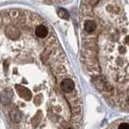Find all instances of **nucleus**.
<instances>
[{"mask_svg": "<svg viewBox=\"0 0 129 129\" xmlns=\"http://www.w3.org/2000/svg\"><path fill=\"white\" fill-rule=\"evenodd\" d=\"M84 29L88 33H92L96 29V23L92 20H87L84 24Z\"/></svg>", "mask_w": 129, "mask_h": 129, "instance_id": "7ed1b4c3", "label": "nucleus"}, {"mask_svg": "<svg viewBox=\"0 0 129 129\" xmlns=\"http://www.w3.org/2000/svg\"><path fill=\"white\" fill-rule=\"evenodd\" d=\"M39 40L14 30L0 38V106L8 128L79 129L75 82L57 47Z\"/></svg>", "mask_w": 129, "mask_h": 129, "instance_id": "f257e3e1", "label": "nucleus"}, {"mask_svg": "<svg viewBox=\"0 0 129 129\" xmlns=\"http://www.w3.org/2000/svg\"><path fill=\"white\" fill-rule=\"evenodd\" d=\"M34 32L36 34V36L39 37V38H45L48 36V29L47 27L43 24H39L36 26Z\"/></svg>", "mask_w": 129, "mask_h": 129, "instance_id": "f03ea898", "label": "nucleus"}, {"mask_svg": "<svg viewBox=\"0 0 129 129\" xmlns=\"http://www.w3.org/2000/svg\"><path fill=\"white\" fill-rule=\"evenodd\" d=\"M57 13H58V16H60V17H62V18H64V19H68L69 18V16H70V14H69V12L67 11V10H64V9H59L58 11H57Z\"/></svg>", "mask_w": 129, "mask_h": 129, "instance_id": "20e7f679", "label": "nucleus"}, {"mask_svg": "<svg viewBox=\"0 0 129 129\" xmlns=\"http://www.w3.org/2000/svg\"><path fill=\"white\" fill-rule=\"evenodd\" d=\"M0 129H4V126H3V123H2L1 119H0Z\"/></svg>", "mask_w": 129, "mask_h": 129, "instance_id": "39448f33", "label": "nucleus"}]
</instances>
